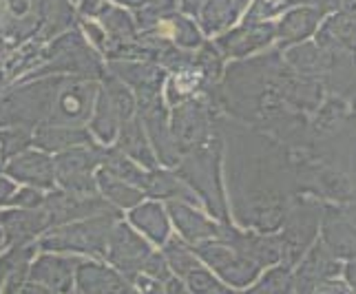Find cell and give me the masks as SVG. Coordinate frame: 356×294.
<instances>
[{"mask_svg": "<svg viewBox=\"0 0 356 294\" xmlns=\"http://www.w3.org/2000/svg\"><path fill=\"white\" fill-rule=\"evenodd\" d=\"M341 11H346V14L354 16L356 18V0H341V5H339Z\"/></svg>", "mask_w": 356, "mask_h": 294, "instance_id": "bcb514c9", "label": "cell"}, {"mask_svg": "<svg viewBox=\"0 0 356 294\" xmlns=\"http://www.w3.org/2000/svg\"><path fill=\"white\" fill-rule=\"evenodd\" d=\"M312 40L325 49H341V51L356 54V18L341 9L330 11Z\"/></svg>", "mask_w": 356, "mask_h": 294, "instance_id": "7402d4cb", "label": "cell"}, {"mask_svg": "<svg viewBox=\"0 0 356 294\" xmlns=\"http://www.w3.org/2000/svg\"><path fill=\"white\" fill-rule=\"evenodd\" d=\"M102 168L106 170V173H111L113 177L131 183V186H135V188H140V190L144 188L146 173H144V170L138 164L133 162L131 157H127L124 153H120L118 149H106L104 151Z\"/></svg>", "mask_w": 356, "mask_h": 294, "instance_id": "1f68e13d", "label": "cell"}, {"mask_svg": "<svg viewBox=\"0 0 356 294\" xmlns=\"http://www.w3.org/2000/svg\"><path fill=\"white\" fill-rule=\"evenodd\" d=\"M325 202L312 197V195L297 193L292 197L284 224L279 228L281 239V263L294 268L308 248L318 239V228H321Z\"/></svg>", "mask_w": 356, "mask_h": 294, "instance_id": "277c9868", "label": "cell"}, {"mask_svg": "<svg viewBox=\"0 0 356 294\" xmlns=\"http://www.w3.org/2000/svg\"><path fill=\"white\" fill-rule=\"evenodd\" d=\"M327 14L318 7L301 5L292 7L281 14V18L275 22V44L281 49H288L292 44H299L305 40H312L314 33L321 27V22Z\"/></svg>", "mask_w": 356, "mask_h": 294, "instance_id": "2e32d148", "label": "cell"}, {"mask_svg": "<svg viewBox=\"0 0 356 294\" xmlns=\"http://www.w3.org/2000/svg\"><path fill=\"white\" fill-rule=\"evenodd\" d=\"M115 149L120 153H124L127 157H131L133 162H138L142 166H146L149 170L157 168V157H155V151L146 138V131L142 126L140 117H129L120 124V131H118V138H115Z\"/></svg>", "mask_w": 356, "mask_h": 294, "instance_id": "cb8c5ba5", "label": "cell"}, {"mask_svg": "<svg viewBox=\"0 0 356 294\" xmlns=\"http://www.w3.org/2000/svg\"><path fill=\"white\" fill-rule=\"evenodd\" d=\"M162 254H164V259L170 268V272H173V277H177V279H184L193 270V268L202 266L200 256L195 254L193 246L184 241L181 237H168L164 241Z\"/></svg>", "mask_w": 356, "mask_h": 294, "instance_id": "4dcf8cb0", "label": "cell"}, {"mask_svg": "<svg viewBox=\"0 0 356 294\" xmlns=\"http://www.w3.org/2000/svg\"><path fill=\"white\" fill-rule=\"evenodd\" d=\"M250 0H204L197 18L206 35H217L228 31L237 22L241 11L248 7Z\"/></svg>", "mask_w": 356, "mask_h": 294, "instance_id": "d4e9b609", "label": "cell"}, {"mask_svg": "<svg viewBox=\"0 0 356 294\" xmlns=\"http://www.w3.org/2000/svg\"><path fill=\"white\" fill-rule=\"evenodd\" d=\"M42 204H44V195L33 186L16 190L14 199H11V206L24 208V211H35V208H42Z\"/></svg>", "mask_w": 356, "mask_h": 294, "instance_id": "f35d334b", "label": "cell"}, {"mask_svg": "<svg viewBox=\"0 0 356 294\" xmlns=\"http://www.w3.org/2000/svg\"><path fill=\"white\" fill-rule=\"evenodd\" d=\"M5 246V232H3V228H0V248Z\"/></svg>", "mask_w": 356, "mask_h": 294, "instance_id": "681fc988", "label": "cell"}, {"mask_svg": "<svg viewBox=\"0 0 356 294\" xmlns=\"http://www.w3.org/2000/svg\"><path fill=\"white\" fill-rule=\"evenodd\" d=\"M228 213L239 228L279 232L297 195L292 153L273 136L217 113Z\"/></svg>", "mask_w": 356, "mask_h": 294, "instance_id": "6da1fadb", "label": "cell"}, {"mask_svg": "<svg viewBox=\"0 0 356 294\" xmlns=\"http://www.w3.org/2000/svg\"><path fill=\"white\" fill-rule=\"evenodd\" d=\"M144 197H153V199H177L191 206H202V199L195 195V190L184 181L177 173H170V170H159L153 168L146 173L144 181Z\"/></svg>", "mask_w": 356, "mask_h": 294, "instance_id": "603a6c76", "label": "cell"}, {"mask_svg": "<svg viewBox=\"0 0 356 294\" xmlns=\"http://www.w3.org/2000/svg\"><path fill=\"white\" fill-rule=\"evenodd\" d=\"M120 219L118 211L93 215L78 222L54 226L49 232L40 237L38 248L51 252H82L93 259H104L106 254V239L108 230Z\"/></svg>", "mask_w": 356, "mask_h": 294, "instance_id": "3957f363", "label": "cell"}, {"mask_svg": "<svg viewBox=\"0 0 356 294\" xmlns=\"http://www.w3.org/2000/svg\"><path fill=\"white\" fill-rule=\"evenodd\" d=\"M312 294H352V292L343 279H332V281H325V284L318 286Z\"/></svg>", "mask_w": 356, "mask_h": 294, "instance_id": "60d3db41", "label": "cell"}, {"mask_svg": "<svg viewBox=\"0 0 356 294\" xmlns=\"http://www.w3.org/2000/svg\"><path fill=\"white\" fill-rule=\"evenodd\" d=\"M104 151L97 144L87 142L71 146L67 151H60L54 159L56 166V181L69 193H80V195H95L97 183L93 177V168L102 164Z\"/></svg>", "mask_w": 356, "mask_h": 294, "instance_id": "ba28073f", "label": "cell"}, {"mask_svg": "<svg viewBox=\"0 0 356 294\" xmlns=\"http://www.w3.org/2000/svg\"><path fill=\"white\" fill-rule=\"evenodd\" d=\"M219 239L228 241L232 248L239 250L243 256H248L250 261L266 270L270 266L281 263V239L279 232H257V230H245L239 226L222 224L219 230Z\"/></svg>", "mask_w": 356, "mask_h": 294, "instance_id": "4fadbf2b", "label": "cell"}, {"mask_svg": "<svg viewBox=\"0 0 356 294\" xmlns=\"http://www.w3.org/2000/svg\"><path fill=\"white\" fill-rule=\"evenodd\" d=\"M42 208H44L47 219H49V228L71 224V222L87 219L93 215L118 211L115 206H111L97 193L95 195H80V193H69V190H56L51 195H44Z\"/></svg>", "mask_w": 356, "mask_h": 294, "instance_id": "8fae6325", "label": "cell"}, {"mask_svg": "<svg viewBox=\"0 0 356 294\" xmlns=\"http://www.w3.org/2000/svg\"><path fill=\"white\" fill-rule=\"evenodd\" d=\"M142 272L144 275H149L157 281H168L170 277H173V272H170V268L164 259V254L162 252H151L149 254V259L144 261V268H142Z\"/></svg>", "mask_w": 356, "mask_h": 294, "instance_id": "74e56055", "label": "cell"}, {"mask_svg": "<svg viewBox=\"0 0 356 294\" xmlns=\"http://www.w3.org/2000/svg\"><path fill=\"white\" fill-rule=\"evenodd\" d=\"M60 82H63L60 78L42 80L0 97V126H20L31 131L42 124L51 111Z\"/></svg>", "mask_w": 356, "mask_h": 294, "instance_id": "5b68a950", "label": "cell"}, {"mask_svg": "<svg viewBox=\"0 0 356 294\" xmlns=\"http://www.w3.org/2000/svg\"><path fill=\"white\" fill-rule=\"evenodd\" d=\"M217 136V111L208 100L191 97V100L177 104L170 113V138H173L179 159L181 155L213 142Z\"/></svg>", "mask_w": 356, "mask_h": 294, "instance_id": "8992f818", "label": "cell"}, {"mask_svg": "<svg viewBox=\"0 0 356 294\" xmlns=\"http://www.w3.org/2000/svg\"><path fill=\"white\" fill-rule=\"evenodd\" d=\"M27 272H29V263H22L16 270H11L7 279L3 281V294H58L54 290L44 288L42 284L31 281Z\"/></svg>", "mask_w": 356, "mask_h": 294, "instance_id": "836d02e7", "label": "cell"}, {"mask_svg": "<svg viewBox=\"0 0 356 294\" xmlns=\"http://www.w3.org/2000/svg\"><path fill=\"white\" fill-rule=\"evenodd\" d=\"M343 261L330 252L321 239H316L301 256V261L292 268V290L294 294H312L325 281L341 279Z\"/></svg>", "mask_w": 356, "mask_h": 294, "instance_id": "7c38bea8", "label": "cell"}, {"mask_svg": "<svg viewBox=\"0 0 356 294\" xmlns=\"http://www.w3.org/2000/svg\"><path fill=\"white\" fill-rule=\"evenodd\" d=\"M184 281V286H186V290L191 294H211L222 281H219L208 268L204 266H197V268H193V270L181 279Z\"/></svg>", "mask_w": 356, "mask_h": 294, "instance_id": "8d00e7d4", "label": "cell"}, {"mask_svg": "<svg viewBox=\"0 0 356 294\" xmlns=\"http://www.w3.org/2000/svg\"><path fill=\"white\" fill-rule=\"evenodd\" d=\"M164 294H191L184 286V281L177 277H170L168 281H164Z\"/></svg>", "mask_w": 356, "mask_h": 294, "instance_id": "ee69618b", "label": "cell"}, {"mask_svg": "<svg viewBox=\"0 0 356 294\" xmlns=\"http://www.w3.org/2000/svg\"><path fill=\"white\" fill-rule=\"evenodd\" d=\"M193 250L200 256L202 263L211 268V272H215L226 286L235 288V290L250 288L261 275L259 266L250 261L248 256H243L239 250L232 248L228 241L219 239V237L195 243Z\"/></svg>", "mask_w": 356, "mask_h": 294, "instance_id": "52a82bcc", "label": "cell"}, {"mask_svg": "<svg viewBox=\"0 0 356 294\" xmlns=\"http://www.w3.org/2000/svg\"><path fill=\"white\" fill-rule=\"evenodd\" d=\"M175 173L188 183L195 195L202 199V206L211 213L219 224L230 222L224 175H222V138L204 144L202 149L181 155Z\"/></svg>", "mask_w": 356, "mask_h": 294, "instance_id": "7a4b0ae2", "label": "cell"}, {"mask_svg": "<svg viewBox=\"0 0 356 294\" xmlns=\"http://www.w3.org/2000/svg\"><path fill=\"white\" fill-rule=\"evenodd\" d=\"M3 159H5V155H3V149H0V170H3Z\"/></svg>", "mask_w": 356, "mask_h": 294, "instance_id": "f907efd6", "label": "cell"}, {"mask_svg": "<svg viewBox=\"0 0 356 294\" xmlns=\"http://www.w3.org/2000/svg\"><path fill=\"white\" fill-rule=\"evenodd\" d=\"M202 3H204V0H181L184 9H186L188 14H193V16H197V11H200Z\"/></svg>", "mask_w": 356, "mask_h": 294, "instance_id": "f6af8a7d", "label": "cell"}, {"mask_svg": "<svg viewBox=\"0 0 356 294\" xmlns=\"http://www.w3.org/2000/svg\"><path fill=\"white\" fill-rule=\"evenodd\" d=\"M69 294H80V292H78V290H71Z\"/></svg>", "mask_w": 356, "mask_h": 294, "instance_id": "816d5d0a", "label": "cell"}, {"mask_svg": "<svg viewBox=\"0 0 356 294\" xmlns=\"http://www.w3.org/2000/svg\"><path fill=\"white\" fill-rule=\"evenodd\" d=\"M78 256H63V254H40L38 259L29 263L27 277L35 284L54 290L58 294H69L76 286V268Z\"/></svg>", "mask_w": 356, "mask_h": 294, "instance_id": "ac0fdd59", "label": "cell"}, {"mask_svg": "<svg viewBox=\"0 0 356 294\" xmlns=\"http://www.w3.org/2000/svg\"><path fill=\"white\" fill-rule=\"evenodd\" d=\"M275 42V22L273 20H245L235 29L224 31L217 38V49L222 56L230 58H250L270 49Z\"/></svg>", "mask_w": 356, "mask_h": 294, "instance_id": "9a60e30c", "label": "cell"}, {"mask_svg": "<svg viewBox=\"0 0 356 294\" xmlns=\"http://www.w3.org/2000/svg\"><path fill=\"white\" fill-rule=\"evenodd\" d=\"M133 286L138 288L140 294H164V284L162 281H157L149 275L140 272L138 277L133 279Z\"/></svg>", "mask_w": 356, "mask_h": 294, "instance_id": "ab89813d", "label": "cell"}, {"mask_svg": "<svg viewBox=\"0 0 356 294\" xmlns=\"http://www.w3.org/2000/svg\"><path fill=\"white\" fill-rule=\"evenodd\" d=\"M168 213H170V219H173V224L179 230V237L186 243H191V246L219 237L222 224H219L217 219L206 217L204 213H200L197 208L191 206V204L170 199L168 202Z\"/></svg>", "mask_w": 356, "mask_h": 294, "instance_id": "d6986e66", "label": "cell"}, {"mask_svg": "<svg viewBox=\"0 0 356 294\" xmlns=\"http://www.w3.org/2000/svg\"><path fill=\"white\" fill-rule=\"evenodd\" d=\"M100 16H102V22H104V29L111 33V38H113L111 47H115V44H129V42L135 40V24L124 14V11L113 9V7H102Z\"/></svg>", "mask_w": 356, "mask_h": 294, "instance_id": "d6a6232c", "label": "cell"}, {"mask_svg": "<svg viewBox=\"0 0 356 294\" xmlns=\"http://www.w3.org/2000/svg\"><path fill=\"white\" fill-rule=\"evenodd\" d=\"M95 183H97V190L102 193V197L118 208H135L144 199V193L140 188H135L131 183L113 177L111 173H106L104 168L97 170Z\"/></svg>", "mask_w": 356, "mask_h": 294, "instance_id": "f546056e", "label": "cell"}, {"mask_svg": "<svg viewBox=\"0 0 356 294\" xmlns=\"http://www.w3.org/2000/svg\"><path fill=\"white\" fill-rule=\"evenodd\" d=\"M131 224L138 230H142V235H146L153 243H157V246H164V241L170 235L168 217L164 213V208L155 202L135 206L131 213Z\"/></svg>", "mask_w": 356, "mask_h": 294, "instance_id": "484cf974", "label": "cell"}, {"mask_svg": "<svg viewBox=\"0 0 356 294\" xmlns=\"http://www.w3.org/2000/svg\"><path fill=\"white\" fill-rule=\"evenodd\" d=\"M113 76L120 82H127L135 89V93H155L164 82V71L149 65H133V63H113Z\"/></svg>", "mask_w": 356, "mask_h": 294, "instance_id": "83f0119b", "label": "cell"}, {"mask_svg": "<svg viewBox=\"0 0 356 294\" xmlns=\"http://www.w3.org/2000/svg\"><path fill=\"white\" fill-rule=\"evenodd\" d=\"M16 183L11 181V179H5V177H0V206H7L11 204V199H14V195H16Z\"/></svg>", "mask_w": 356, "mask_h": 294, "instance_id": "b9f144b4", "label": "cell"}, {"mask_svg": "<svg viewBox=\"0 0 356 294\" xmlns=\"http://www.w3.org/2000/svg\"><path fill=\"white\" fill-rule=\"evenodd\" d=\"M91 142L89 131L84 129H71V126H51V124H38L33 133V144L40 146L42 151H67L71 146Z\"/></svg>", "mask_w": 356, "mask_h": 294, "instance_id": "4316f807", "label": "cell"}, {"mask_svg": "<svg viewBox=\"0 0 356 294\" xmlns=\"http://www.w3.org/2000/svg\"><path fill=\"white\" fill-rule=\"evenodd\" d=\"M122 120L115 111V106L111 102V97L104 89L97 91L95 97V108H93V115H91V131L93 136L100 140L104 146L106 144H113L118 138V131H120Z\"/></svg>", "mask_w": 356, "mask_h": 294, "instance_id": "f1b7e54d", "label": "cell"}, {"mask_svg": "<svg viewBox=\"0 0 356 294\" xmlns=\"http://www.w3.org/2000/svg\"><path fill=\"white\" fill-rule=\"evenodd\" d=\"M97 91L100 89L87 80H63L51 104V111H49L42 124L84 129V124L93 115Z\"/></svg>", "mask_w": 356, "mask_h": 294, "instance_id": "9c48e42d", "label": "cell"}, {"mask_svg": "<svg viewBox=\"0 0 356 294\" xmlns=\"http://www.w3.org/2000/svg\"><path fill=\"white\" fill-rule=\"evenodd\" d=\"M76 290L80 294H140L133 281L115 268L95 261H80L76 268Z\"/></svg>", "mask_w": 356, "mask_h": 294, "instance_id": "e0dca14e", "label": "cell"}, {"mask_svg": "<svg viewBox=\"0 0 356 294\" xmlns=\"http://www.w3.org/2000/svg\"><path fill=\"white\" fill-rule=\"evenodd\" d=\"M151 252H153V248L149 246V241L142 239V235H138V232H135L129 224L122 222V219H118L113 228L108 230L104 259L127 279L133 281L142 272L144 261L149 259Z\"/></svg>", "mask_w": 356, "mask_h": 294, "instance_id": "30bf717a", "label": "cell"}, {"mask_svg": "<svg viewBox=\"0 0 356 294\" xmlns=\"http://www.w3.org/2000/svg\"><path fill=\"white\" fill-rule=\"evenodd\" d=\"M33 142L31 131L20 129V126H11L7 131H0V149H3L5 157H16L24 153V149Z\"/></svg>", "mask_w": 356, "mask_h": 294, "instance_id": "d590c367", "label": "cell"}, {"mask_svg": "<svg viewBox=\"0 0 356 294\" xmlns=\"http://www.w3.org/2000/svg\"><path fill=\"white\" fill-rule=\"evenodd\" d=\"M104 91L108 93V97H111V102H113V106H115V111H118L122 122L135 115V97L124 87V82H120L118 78H106Z\"/></svg>", "mask_w": 356, "mask_h": 294, "instance_id": "e575fe53", "label": "cell"}, {"mask_svg": "<svg viewBox=\"0 0 356 294\" xmlns=\"http://www.w3.org/2000/svg\"><path fill=\"white\" fill-rule=\"evenodd\" d=\"M7 173L16 181L29 183L33 188H54L56 183L54 159L42 151H29L16 155L9 162Z\"/></svg>", "mask_w": 356, "mask_h": 294, "instance_id": "44dd1931", "label": "cell"}, {"mask_svg": "<svg viewBox=\"0 0 356 294\" xmlns=\"http://www.w3.org/2000/svg\"><path fill=\"white\" fill-rule=\"evenodd\" d=\"M82 9L89 11V14H93V11L97 9V0H82Z\"/></svg>", "mask_w": 356, "mask_h": 294, "instance_id": "7dc6e473", "label": "cell"}, {"mask_svg": "<svg viewBox=\"0 0 356 294\" xmlns=\"http://www.w3.org/2000/svg\"><path fill=\"white\" fill-rule=\"evenodd\" d=\"M341 279L346 281V286L350 288V292H352V294H356V259H354V261H346V263H343Z\"/></svg>", "mask_w": 356, "mask_h": 294, "instance_id": "7bdbcfd3", "label": "cell"}, {"mask_svg": "<svg viewBox=\"0 0 356 294\" xmlns=\"http://www.w3.org/2000/svg\"><path fill=\"white\" fill-rule=\"evenodd\" d=\"M118 3H127V5H144L146 0H118Z\"/></svg>", "mask_w": 356, "mask_h": 294, "instance_id": "c3c4849f", "label": "cell"}, {"mask_svg": "<svg viewBox=\"0 0 356 294\" xmlns=\"http://www.w3.org/2000/svg\"><path fill=\"white\" fill-rule=\"evenodd\" d=\"M318 239L339 261L356 259V219L343 206L325 204Z\"/></svg>", "mask_w": 356, "mask_h": 294, "instance_id": "5bb4252c", "label": "cell"}, {"mask_svg": "<svg viewBox=\"0 0 356 294\" xmlns=\"http://www.w3.org/2000/svg\"><path fill=\"white\" fill-rule=\"evenodd\" d=\"M0 228L5 232V246L7 248H20L31 243L38 235L49 228V219L44 208L42 211H9V213H0Z\"/></svg>", "mask_w": 356, "mask_h": 294, "instance_id": "ffe728a7", "label": "cell"}]
</instances>
